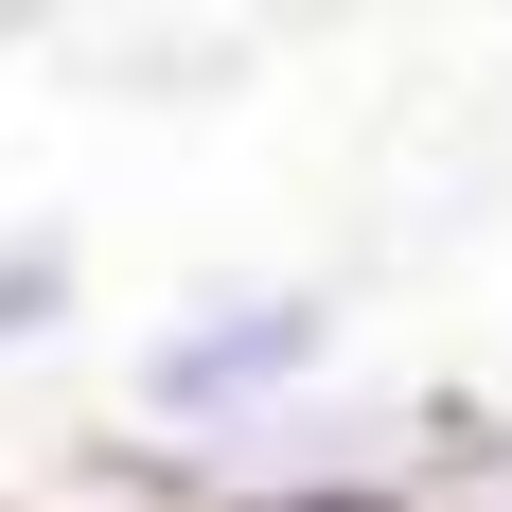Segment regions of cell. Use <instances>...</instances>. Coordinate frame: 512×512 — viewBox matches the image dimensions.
Listing matches in <instances>:
<instances>
[{"mask_svg":"<svg viewBox=\"0 0 512 512\" xmlns=\"http://www.w3.org/2000/svg\"><path fill=\"white\" fill-rule=\"evenodd\" d=\"M407 512H512V407H495V389H460V371H442V424H424Z\"/></svg>","mask_w":512,"mask_h":512,"instance_id":"cell-4","label":"cell"},{"mask_svg":"<svg viewBox=\"0 0 512 512\" xmlns=\"http://www.w3.org/2000/svg\"><path fill=\"white\" fill-rule=\"evenodd\" d=\"M89 318V230L71 212H0V371H36Z\"/></svg>","mask_w":512,"mask_h":512,"instance_id":"cell-3","label":"cell"},{"mask_svg":"<svg viewBox=\"0 0 512 512\" xmlns=\"http://www.w3.org/2000/svg\"><path fill=\"white\" fill-rule=\"evenodd\" d=\"M424 424H442V371L424 389H371V371H318V389H283L265 424H230L195 477H177V512H301V495H407L424 477Z\"/></svg>","mask_w":512,"mask_h":512,"instance_id":"cell-2","label":"cell"},{"mask_svg":"<svg viewBox=\"0 0 512 512\" xmlns=\"http://www.w3.org/2000/svg\"><path fill=\"white\" fill-rule=\"evenodd\" d=\"M318 371H354V283H318V265H212V283H177V301L124 336L106 424H124L159 477H195L230 424H265L283 389H318Z\"/></svg>","mask_w":512,"mask_h":512,"instance_id":"cell-1","label":"cell"},{"mask_svg":"<svg viewBox=\"0 0 512 512\" xmlns=\"http://www.w3.org/2000/svg\"><path fill=\"white\" fill-rule=\"evenodd\" d=\"M301 512H407V495H301Z\"/></svg>","mask_w":512,"mask_h":512,"instance_id":"cell-5","label":"cell"}]
</instances>
